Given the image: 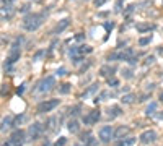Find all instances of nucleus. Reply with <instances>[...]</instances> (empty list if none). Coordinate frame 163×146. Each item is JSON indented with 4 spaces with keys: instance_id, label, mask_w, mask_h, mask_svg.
Instances as JSON below:
<instances>
[{
    "instance_id": "f257e3e1",
    "label": "nucleus",
    "mask_w": 163,
    "mask_h": 146,
    "mask_svg": "<svg viewBox=\"0 0 163 146\" xmlns=\"http://www.w3.org/2000/svg\"><path fill=\"white\" fill-rule=\"evenodd\" d=\"M46 21V13H28L21 21V28L28 33H34Z\"/></svg>"
},
{
    "instance_id": "f03ea898",
    "label": "nucleus",
    "mask_w": 163,
    "mask_h": 146,
    "mask_svg": "<svg viewBox=\"0 0 163 146\" xmlns=\"http://www.w3.org/2000/svg\"><path fill=\"white\" fill-rule=\"evenodd\" d=\"M20 47H21L20 41L12 44V47L8 50V55H7V60H5V70L7 71H13V65L20 60V57H21V49Z\"/></svg>"
},
{
    "instance_id": "7ed1b4c3",
    "label": "nucleus",
    "mask_w": 163,
    "mask_h": 146,
    "mask_svg": "<svg viewBox=\"0 0 163 146\" xmlns=\"http://www.w3.org/2000/svg\"><path fill=\"white\" fill-rule=\"evenodd\" d=\"M134 54H136V52H134V49H132V47L117 49V50L111 52L108 57H106V60H109V62H127Z\"/></svg>"
},
{
    "instance_id": "20e7f679",
    "label": "nucleus",
    "mask_w": 163,
    "mask_h": 146,
    "mask_svg": "<svg viewBox=\"0 0 163 146\" xmlns=\"http://www.w3.org/2000/svg\"><path fill=\"white\" fill-rule=\"evenodd\" d=\"M55 86V78L54 76H46L42 78L41 81L36 83V86H34V93L36 94H46L52 89V88Z\"/></svg>"
},
{
    "instance_id": "39448f33",
    "label": "nucleus",
    "mask_w": 163,
    "mask_h": 146,
    "mask_svg": "<svg viewBox=\"0 0 163 146\" xmlns=\"http://www.w3.org/2000/svg\"><path fill=\"white\" fill-rule=\"evenodd\" d=\"M42 131H44V125H41L39 122H34L30 125V128H28V133H26V141H36L41 138Z\"/></svg>"
},
{
    "instance_id": "423d86ee",
    "label": "nucleus",
    "mask_w": 163,
    "mask_h": 146,
    "mask_svg": "<svg viewBox=\"0 0 163 146\" xmlns=\"http://www.w3.org/2000/svg\"><path fill=\"white\" fill-rule=\"evenodd\" d=\"M60 104V101L59 99H47V101H42L38 104L36 107V111L38 114H46V112H52L55 107H57Z\"/></svg>"
},
{
    "instance_id": "0eeeda50",
    "label": "nucleus",
    "mask_w": 163,
    "mask_h": 146,
    "mask_svg": "<svg viewBox=\"0 0 163 146\" xmlns=\"http://www.w3.org/2000/svg\"><path fill=\"white\" fill-rule=\"evenodd\" d=\"M10 143L13 146H23L26 143V133L21 128H17L12 133V136H10Z\"/></svg>"
},
{
    "instance_id": "6e6552de",
    "label": "nucleus",
    "mask_w": 163,
    "mask_h": 146,
    "mask_svg": "<svg viewBox=\"0 0 163 146\" xmlns=\"http://www.w3.org/2000/svg\"><path fill=\"white\" fill-rule=\"evenodd\" d=\"M101 119V112L100 109H93V111H90L87 115L82 117V122L85 123V125H95V123Z\"/></svg>"
},
{
    "instance_id": "1a4fd4ad",
    "label": "nucleus",
    "mask_w": 163,
    "mask_h": 146,
    "mask_svg": "<svg viewBox=\"0 0 163 146\" xmlns=\"http://www.w3.org/2000/svg\"><path fill=\"white\" fill-rule=\"evenodd\" d=\"M15 7L13 5H2L0 7V21H10L15 16Z\"/></svg>"
},
{
    "instance_id": "9d476101",
    "label": "nucleus",
    "mask_w": 163,
    "mask_h": 146,
    "mask_svg": "<svg viewBox=\"0 0 163 146\" xmlns=\"http://www.w3.org/2000/svg\"><path fill=\"white\" fill-rule=\"evenodd\" d=\"M113 136H114V130H113V127L104 125V127L100 128V141L101 143H109L113 140Z\"/></svg>"
},
{
    "instance_id": "9b49d317",
    "label": "nucleus",
    "mask_w": 163,
    "mask_h": 146,
    "mask_svg": "<svg viewBox=\"0 0 163 146\" xmlns=\"http://www.w3.org/2000/svg\"><path fill=\"white\" fill-rule=\"evenodd\" d=\"M129 133H131V127H127V125H121V127H117V128L114 130V136H113V140L119 141V140H122L124 136H127Z\"/></svg>"
},
{
    "instance_id": "f8f14e48",
    "label": "nucleus",
    "mask_w": 163,
    "mask_h": 146,
    "mask_svg": "<svg viewBox=\"0 0 163 146\" xmlns=\"http://www.w3.org/2000/svg\"><path fill=\"white\" fill-rule=\"evenodd\" d=\"M139 138H140V141H142L144 144H150V143H153L155 140H157V133H155L153 130H145Z\"/></svg>"
},
{
    "instance_id": "ddd939ff",
    "label": "nucleus",
    "mask_w": 163,
    "mask_h": 146,
    "mask_svg": "<svg viewBox=\"0 0 163 146\" xmlns=\"http://www.w3.org/2000/svg\"><path fill=\"white\" fill-rule=\"evenodd\" d=\"M116 65H111V63H106L103 65V67L100 68V75L104 76V78H111V76H114V73H116Z\"/></svg>"
},
{
    "instance_id": "4468645a",
    "label": "nucleus",
    "mask_w": 163,
    "mask_h": 146,
    "mask_svg": "<svg viewBox=\"0 0 163 146\" xmlns=\"http://www.w3.org/2000/svg\"><path fill=\"white\" fill-rule=\"evenodd\" d=\"M70 26V18H64V20H60L57 25H55V28L52 29V34H60V33H64L65 29Z\"/></svg>"
},
{
    "instance_id": "2eb2a0df",
    "label": "nucleus",
    "mask_w": 163,
    "mask_h": 146,
    "mask_svg": "<svg viewBox=\"0 0 163 146\" xmlns=\"http://www.w3.org/2000/svg\"><path fill=\"white\" fill-rule=\"evenodd\" d=\"M121 115H122V107L121 106H111L108 109V119L114 120V119H117V117H121Z\"/></svg>"
},
{
    "instance_id": "dca6fc26",
    "label": "nucleus",
    "mask_w": 163,
    "mask_h": 146,
    "mask_svg": "<svg viewBox=\"0 0 163 146\" xmlns=\"http://www.w3.org/2000/svg\"><path fill=\"white\" fill-rule=\"evenodd\" d=\"M98 88H100V84H98V83H93L91 86H88L87 89H85V93L82 94V99H88L90 96H93L95 93H98Z\"/></svg>"
},
{
    "instance_id": "f3484780",
    "label": "nucleus",
    "mask_w": 163,
    "mask_h": 146,
    "mask_svg": "<svg viewBox=\"0 0 163 146\" xmlns=\"http://www.w3.org/2000/svg\"><path fill=\"white\" fill-rule=\"evenodd\" d=\"M10 128H13V117L12 115L5 117V119L2 120V123H0V131H7Z\"/></svg>"
},
{
    "instance_id": "a211bd4d",
    "label": "nucleus",
    "mask_w": 163,
    "mask_h": 146,
    "mask_svg": "<svg viewBox=\"0 0 163 146\" xmlns=\"http://www.w3.org/2000/svg\"><path fill=\"white\" fill-rule=\"evenodd\" d=\"M55 123H59L57 117H51V119H47V122L44 123V130H47V131H54L55 127H57Z\"/></svg>"
},
{
    "instance_id": "6ab92c4d",
    "label": "nucleus",
    "mask_w": 163,
    "mask_h": 146,
    "mask_svg": "<svg viewBox=\"0 0 163 146\" xmlns=\"http://www.w3.org/2000/svg\"><path fill=\"white\" fill-rule=\"evenodd\" d=\"M136 28H137L139 33H148V31H153L157 26H155V25H150V23H139Z\"/></svg>"
},
{
    "instance_id": "aec40b11",
    "label": "nucleus",
    "mask_w": 163,
    "mask_h": 146,
    "mask_svg": "<svg viewBox=\"0 0 163 146\" xmlns=\"http://www.w3.org/2000/svg\"><path fill=\"white\" fill-rule=\"evenodd\" d=\"M109 98H116V94L113 93V91H103V93L100 94V96L95 98L93 101H95V104H98L100 101H106V99H109Z\"/></svg>"
},
{
    "instance_id": "412c9836",
    "label": "nucleus",
    "mask_w": 163,
    "mask_h": 146,
    "mask_svg": "<svg viewBox=\"0 0 163 146\" xmlns=\"http://www.w3.org/2000/svg\"><path fill=\"white\" fill-rule=\"evenodd\" d=\"M67 128H69V131H72V133H79V130H80L79 120H77V119L69 120V123H67Z\"/></svg>"
},
{
    "instance_id": "4be33fe9",
    "label": "nucleus",
    "mask_w": 163,
    "mask_h": 146,
    "mask_svg": "<svg viewBox=\"0 0 163 146\" xmlns=\"http://www.w3.org/2000/svg\"><path fill=\"white\" fill-rule=\"evenodd\" d=\"M155 111H157V102H150V104L147 106V109H145V115L147 117H152V115L157 114Z\"/></svg>"
},
{
    "instance_id": "5701e85b",
    "label": "nucleus",
    "mask_w": 163,
    "mask_h": 146,
    "mask_svg": "<svg viewBox=\"0 0 163 146\" xmlns=\"http://www.w3.org/2000/svg\"><path fill=\"white\" fill-rule=\"evenodd\" d=\"M25 120H26V115H25V114H20V115H17V117H13V127H15V128H20V125H21Z\"/></svg>"
},
{
    "instance_id": "b1692460",
    "label": "nucleus",
    "mask_w": 163,
    "mask_h": 146,
    "mask_svg": "<svg viewBox=\"0 0 163 146\" xmlns=\"http://www.w3.org/2000/svg\"><path fill=\"white\" fill-rule=\"evenodd\" d=\"M70 91H72V84H70V83H62L59 86V93L60 94H69Z\"/></svg>"
},
{
    "instance_id": "393cba45",
    "label": "nucleus",
    "mask_w": 163,
    "mask_h": 146,
    "mask_svg": "<svg viewBox=\"0 0 163 146\" xmlns=\"http://www.w3.org/2000/svg\"><path fill=\"white\" fill-rule=\"evenodd\" d=\"M134 99H136V96H134L132 93H127V94H122V104H132Z\"/></svg>"
},
{
    "instance_id": "a878e982",
    "label": "nucleus",
    "mask_w": 163,
    "mask_h": 146,
    "mask_svg": "<svg viewBox=\"0 0 163 146\" xmlns=\"http://www.w3.org/2000/svg\"><path fill=\"white\" fill-rule=\"evenodd\" d=\"M134 143H136V138H122V140L117 141V146H132Z\"/></svg>"
},
{
    "instance_id": "bb28decb",
    "label": "nucleus",
    "mask_w": 163,
    "mask_h": 146,
    "mask_svg": "<svg viewBox=\"0 0 163 146\" xmlns=\"http://www.w3.org/2000/svg\"><path fill=\"white\" fill-rule=\"evenodd\" d=\"M80 111H82V106L80 104H77V106H72L69 109V114L72 115V117H75V115H79L80 114Z\"/></svg>"
},
{
    "instance_id": "cd10ccee",
    "label": "nucleus",
    "mask_w": 163,
    "mask_h": 146,
    "mask_svg": "<svg viewBox=\"0 0 163 146\" xmlns=\"http://www.w3.org/2000/svg\"><path fill=\"white\" fill-rule=\"evenodd\" d=\"M114 26H116L114 21H104V23H103V28L106 29V33H108V34L113 31V29H114Z\"/></svg>"
},
{
    "instance_id": "c85d7f7f",
    "label": "nucleus",
    "mask_w": 163,
    "mask_h": 146,
    "mask_svg": "<svg viewBox=\"0 0 163 146\" xmlns=\"http://www.w3.org/2000/svg\"><path fill=\"white\" fill-rule=\"evenodd\" d=\"M150 42H152V36H147V38H140V39H139V46H140V47H145V46H148Z\"/></svg>"
},
{
    "instance_id": "c756f323",
    "label": "nucleus",
    "mask_w": 163,
    "mask_h": 146,
    "mask_svg": "<svg viewBox=\"0 0 163 146\" xmlns=\"http://www.w3.org/2000/svg\"><path fill=\"white\" fill-rule=\"evenodd\" d=\"M44 55H46V50H42V49H41V50H38V52L33 55V62H39Z\"/></svg>"
},
{
    "instance_id": "7c9ffc66",
    "label": "nucleus",
    "mask_w": 163,
    "mask_h": 146,
    "mask_svg": "<svg viewBox=\"0 0 163 146\" xmlns=\"http://www.w3.org/2000/svg\"><path fill=\"white\" fill-rule=\"evenodd\" d=\"M134 11H136V5H129V7H127V8H126L122 13H124V16H126V18H129Z\"/></svg>"
},
{
    "instance_id": "2f4dec72",
    "label": "nucleus",
    "mask_w": 163,
    "mask_h": 146,
    "mask_svg": "<svg viewBox=\"0 0 163 146\" xmlns=\"http://www.w3.org/2000/svg\"><path fill=\"white\" fill-rule=\"evenodd\" d=\"M70 60H72L74 65H79L80 62L85 60V55H75V57H70Z\"/></svg>"
},
{
    "instance_id": "473e14b6",
    "label": "nucleus",
    "mask_w": 163,
    "mask_h": 146,
    "mask_svg": "<svg viewBox=\"0 0 163 146\" xmlns=\"http://www.w3.org/2000/svg\"><path fill=\"white\" fill-rule=\"evenodd\" d=\"M91 136H93V135H91V131H85V133L80 135V140H82V143H87Z\"/></svg>"
},
{
    "instance_id": "72a5a7b5",
    "label": "nucleus",
    "mask_w": 163,
    "mask_h": 146,
    "mask_svg": "<svg viewBox=\"0 0 163 146\" xmlns=\"http://www.w3.org/2000/svg\"><path fill=\"white\" fill-rule=\"evenodd\" d=\"M108 84L111 88H117L119 86V80H116L114 76H111V78H108Z\"/></svg>"
},
{
    "instance_id": "f704fd0d",
    "label": "nucleus",
    "mask_w": 163,
    "mask_h": 146,
    "mask_svg": "<svg viewBox=\"0 0 163 146\" xmlns=\"http://www.w3.org/2000/svg\"><path fill=\"white\" fill-rule=\"evenodd\" d=\"M137 62H139V54H137V55L134 54V55L129 58V60H127V63H129L131 67H134V65H137Z\"/></svg>"
},
{
    "instance_id": "c9c22d12",
    "label": "nucleus",
    "mask_w": 163,
    "mask_h": 146,
    "mask_svg": "<svg viewBox=\"0 0 163 146\" xmlns=\"http://www.w3.org/2000/svg\"><path fill=\"white\" fill-rule=\"evenodd\" d=\"M85 38H87V36H85V33H79V34L74 36V41H75V42H83Z\"/></svg>"
},
{
    "instance_id": "e433bc0d",
    "label": "nucleus",
    "mask_w": 163,
    "mask_h": 146,
    "mask_svg": "<svg viewBox=\"0 0 163 146\" xmlns=\"http://www.w3.org/2000/svg\"><path fill=\"white\" fill-rule=\"evenodd\" d=\"M152 63H155V55H147L144 65H145V67H148V65H152Z\"/></svg>"
},
{
    "instance_id": "4c0bfd02",
    "label": "nucleus",
    "mask_w": 163,
    "mask_h": 146,
    "mask_svg": "<svg viewBox=\"0 0 163 146\" xmlns=\"http://www.w3.org/2000/svg\"><path fill=\"white\" fill-rule=\"evenodd\" d=\"M122 3H124V0H117V2H116V7H114V11L116 13H121L122 11Z\"/></svg>"
},
{
    "instance_id": "58836bf2",
    "label": "nucleus",
    "mask_w": 163,
    "mask_h": 146,
    "mask_svg": "<svg viewBox=\"0 0 163 146\" xmlns=\"http://www.w3.org/2000/svg\"><path fill=\"white\" fill-rule=\"evenodd\" d=\"M67 144V138L65 136H60L57 141H55V146H65Z\"/></svg>"
},
{
    "instance_id": "ea45409f",
    "label": "nucleus",
    "mask_w": 163,
    "mask_h": 146,
    "mask_svg": "<svg viewBox=\"0 0 163 146\" xmlns=\"http://www.w3.org/2000/svg\"><path fill=\"white\" fill-rule=\"evenodd\" d=\"M122 76L126 78V80H131L134 75H132V70H129V68H127V70H122Z\"/></svg>"
},
{
    "instance_id": "a19ab883",
    "label": "nucleus",
    "mask_w": 163,
    "mask_h": 146,
    "mask_svg": "<svg viewBox=\"0 0 163 146\" xmlns=\"http://www.w3.org/2000/svg\"><path fill=\"white\" fill-rule=\"evenodd\" d=\"M55 75H57V76H64V75H67V70L64 68V67H60V68H57V71H55Z\"/></svg>"
},
{
    "instance_id": "79ce46f5",
    "label": "nucleus",
    "mask_w": 163,
    "mask_h": 146,
    "mask_svg": "<svg viewBox=\"0 0 163 146\" xmlns=\"http://www.w3.org/2000/svg\"><path fill=\"white\" fill-rule=\"evenodd\" d=\"M106 2H108V0H93V3H95V7H96V8H100V7H103Z\"/></svg>"
},
{
    "instance_id": "37998d69",
    "label": "nucleus",
    "mask_w": 163,
    "mask_h": 146,
    "mask_svg": "<svg viewBox=\"0 0 163 146\" xmlns=\"http://www.w3.org/2000/svg\"><path fill=\"white\" fill-rule=\"evenodd\" d=\"M96 144H98V141L95 140V138H93V136H91V138H90V140H88L87 143H85V146H96Z\"/></svg>"
},
{
    "instance_id": "c03bdc74",
    "label": "nucleus",
    "mask_w": 163,
    "mask_h": 146,
    "mask_svg": "<svg viewBox=\"0 0 163 146\" xmlns=\"http://www.w3.org/2000/svg\"><path fill=\"white\" fill-rule=\"evenodd\" d=\"M25 89H26V84H20L18 89H17V94H18V96H21V94L25 93Z\"/></svg>"
},
{
    "instance_id": "a18cd8bd",
    "label": "nucleus",
    "mask_w": 163,
    "mask_h": 146,
    "mask_svg": "<svg viewBox=\"0 0 163 146\" xmlns=\"http://www.w3.org/2000/svg\"><path fill=\"white\" fill-rule=\"evenodd\" d=\"M5 93L8 94V84H3V88L0 89V94H2V96H5Z\"/></svg>"
},
{
    "instance_id": "49530a36",
    "label": "nucleus",
    "mask_w": 163,
    "mask_h": 146,
    "mask_svg": "<svg viewBox=\"0 0 163 146\" xmlns=\"http://www.w3.org/2000/svg\"><path fill=\"white\" fill-rule=\"evenodd\" d=\"M90 65H91V62H87V65H83V67L80 68V73H85L88 68H90Z\"/></svg>"
},
{
    "instance_id": "de8ad7c7",
    "label": "nucleus",
    "mask_w": 163,
    "mask_h": 146,
    "mask_svg": "<svg viewBox=\"0 0 163 146\" xmlns=\"http://www.w3.org/2000/svg\"><path fill=\"white\" fill-rule=\"evenodd\" d=\"M28 10H30V5H23V7L20 8V11H21V13H25V11H28Z\"/></svg>"
},
{
    "instance_id": "09e8293b",
    "label": "nucleus",
    "mask_w": 163,
    "mask_h": 146,
    "mask_svg": "<svg viewBox=\"0 0 163 146\" xmlns=\"http://www.w3.org/2000/svg\"><path fill=\"white\" fill-rule=\"evenodd\" d=\"M13 2H15V0H2V3H3V5H12Z\"/></svg>"
},
{
    "instance_id": "8fccbe9b",
    "label": "nucleus",
    "mask_w": 163,
    "mask_h": 146,
    "mask_svg": "<svg viewBox=\"0 0 163 146\" xmlns=\"http://www.w3.org/2000/svg\"><path fill=\"white\" fill-rule=\"evenodd\" d=\"M147 99H148V94H144V96H142V98L139 99V102H145Z\"/></svg>"
},
{
    "instance_id": "3c124183",
    "label": "nucleus",
    "mask_w": 163,
    "mask_h": 146,
    "mask_svg": "<svg viewBox=\"0 0 163 146\" xmlns=\"http://www.w3.org/2000/svg\"><path fill=\"white\" fill-rule=\"evenodd\" d=\"M155 117H157V119H160V120H163V112H158V114H155Z\"/></svg>"
},
{
    "instance_id": "603ef678",
    "label": "nucleus",
    "mask_w": 163,
    "mask_h": 146,
    "mask_svg": "<svg viewBox=\"0 0 163 146\" xmlns=\"http://www.w3.org/2000/svg\"><path fill=\"white\" fill-rule=\"evenodd\" d=\"M98 16H108V11H101L100 15H98Z\"/></svg>"
},
{
    "instance_id": "864d4df0",
    "label": "nucleus",
    "mask_w": 163,
    "mask_h": 146,
    "mask_svg": "<svg viewBox=\"0 0 163 146\" xmlns=\"http://www.w3.org/2000/svg\"><path fill=\"white\" fill-rule=\"evenodd\" d=\"M2 146H13V144H12V143H10V140H8V141H5Z\"/></svg>"
},
{
    "instance_id": "5fc2aeb1",
    "label": "nucleus",
    "mask_w": 163,
    "mask_h": 146,
    "mask_svg": "<svg viewBox=\"0 0 163 146\" xmlns=\"http://www.w3.org/2000/svg\"><path fill=\"white\" fill-rule=\"evenodd\" d=\"M158 54H163V47H158Z\"/></svg>"
},
{
    "instance_id": "6e6d98bb",
    "label": "nucleus",
    "mask_w": 163,
    "mask_h": 146,
    "mask_svg": "<svg viewBox=\"0 0 163 146\" xmlns=\"http://www.w3.org/2000/svg\"><path fill=\"white\" fill-rule=\"evenodd\" d=\"M160 101H161V102H163V91H161V93H160Z\"/></svg>"
},
{
    "instance_id": "4d7b16f0",
    "label": "nucleus",
    "mask_w": 163,
    "mask_h": 146,
    "mask_svg": "<svg viewBox=\"0 0 163 146\" xmlns=\"http://www.w3.org/2000/svg\"><path fill=\"white\" fill-rule=\"evenodd\" d=\"M87 2H88V0H87Z\"/></svg>"
}]
</instances>
